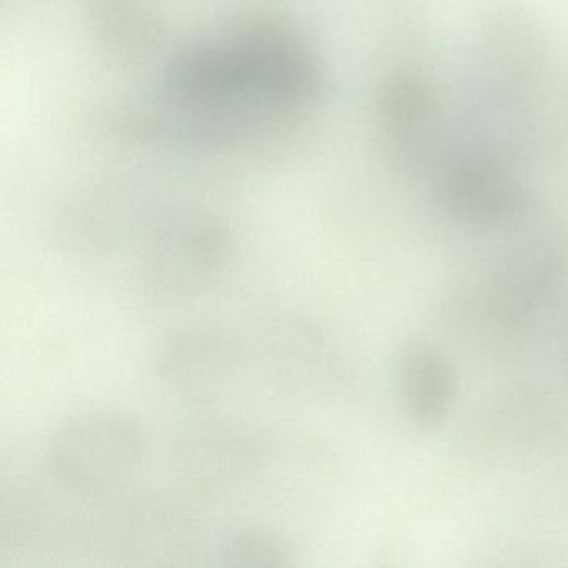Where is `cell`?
Instances as JSON below:
<instances>
[{"instance_id":"7a4b0ae2","label":"cell","mask_w":568,"mask_h":568,"mask_svg":"<svg viewBox=\"0 0 568 568\" xmlns=\"http://www.w3.org/2000/svg\"><path fill=\"white\" fill-rule=\"evenodd\" d=\"M442 214L471 231L504 234L534 215V202L508 155L464 142L434 165Z\"/></svg>"},{"instance_id":"ba28073f","label":"cell","mask_w":568,"mask_h":568,"mask_svg":"<svg viewBox=\"0 0 568 568\" xmlns=\"http://www.w3.org/2000/svg\"><path fill=\"white\" fill-rule=\"evenodd\" d=\"M221 555L227 564L245 567H278L291 564L287 541L264 530H239L221 540Z\"/></svg>"},{"instance_id":"8992f818","label":"cell","mask_w":568,"mask_h":568,"mask_svg":"<svg viewBox=\"0 0 568 568\" xmlns=\"http://www.w3.org/2000/svg\"><path fill=\"white\" fill-rule=\"evenodd\" d=\"M231 254L232 239L222 225L192 222L159 239L145 258V277L159 294H191L221 274Z\"/></svg>"},{"instance_id":"3957f363","label":"cell","mask_w":568,"mask_h":568,"mask_svg":"<svg viewBox=\"0 0 568 568\" xmlns=\"http://www.w3.org/2000/svg\"><path fill=\"white\" fill-rule=\"evenodd\" d=\"M144 455L141 428L128 415L82 412L68 418L49 445V467L59 484L99 495L124 485Z\"/></svg>"},{"instance_id":"9c48e42d","label":"cell","mask_w":568,"mask_h":568,"mask_svg":"<svg viewBox=\"0 0 568 568\" xmlns=\"http://www.w3.org/2000/svg\"><path fill=\"white\" fill-rule=\"evenodd\" d=\"M567 358H568V344H567Z\"/></svg>"},{"instance_id":"277c9868","label":"cell","mask_w":568,"mask_h":568,"mask_svg":"<svg viewBox=\"0 0 568 568\" xmlns=\"http://www.w3.org/2000/svg\"><path fill=\"white\" fill-rule=\"evenodd\" d=\"M488 278L491 308L508 322L530 317L557 285L567 261L564 235L534 215L500 234Z\"/></svg>"},{"instance_id":"52a82bcc","label":"cell","mask_w":568,"mask_h":568,"mask_svg":"<svg viewBox=\"0 0 568 568\" xmlns=\"http://www.w3.org/2000/svg\"><path fill=\"white\" fill-rule=\"evenodd\" d=\"M398 395L415 427L434 430L447 420L458 397V372L437 345L410 342L397 362Z\"/></svg>"},{"instance_id":"5b68a950","label":"cell","mask_w":568,"mask_h":568,"mask_svg":"<svg viewBox=\"0 0 568 568\" xmlns=\"http://www.w3.org/2000/svg\"><path fill=\"white\" fill-rule=\"evenodd\" d=\"M378 114L395 161L410 172L434 168L438 161L440 105L427 79L400 71L382 84Z\"/></svg>"},{"instance_id":"6da1fadb","label":"cell","mask_w":568,"mask_h":568,"mask_svg":"<svg viewBox=\"0 0 568 568\" xmlns=\"http://www.w3.org/2000/svg\"><path fill=\"white\" fill-rule=\"evenodd\" d=\"M317 85V64L292 32L252 24L175 59L164 101L182 124L222 132L288 111Z\"/></svg>"}]
</instances>
